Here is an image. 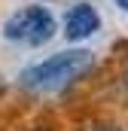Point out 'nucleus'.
I'll list each match as a JSON object with an SVG mask.
<instances>
[{"instance_id":"nucleus-1","label":"nucleus","mask_w":128,"mask_h":131,"mask_svg":"<svg viewBox=\"0 0 128 131\" xmlns=\"http://www.w3.org/2000/svg\"><path fill=\"white\" fill-rule=\"evenodd\" d=\"M92 67H95V55L86 52V49L58 52L46 61L25 67L22 70V85L31 89V92H55V89H64V85L82 79Z\"/></svg>"},{"instance_id":"nucleus-2","label":"nucleus","mask_w":128,"mask_h":131,"mask_svg":"<svg viewBox=\"0 0 128 131\" xmlns=\"http://www.w3.org/2000/svg\"><path fill=\"white\" fill-rule=\"evenodd\" d=\"M55 34V15L46 6H25L18 12H12L3 25V37L12 43H25V46H43L49 43Z\"/></svg>"},{"instance_id":"nucleus-3","label":"nucleus","mask_w":128,"mask_h":131,"mask_svg":"<svg viewBox=\"0 0 128 131\" xmlns=\"http://www.w3.org/2000/svg\"><path fill=\"white\" fill-rule=\"evenodd\" d=\"M101 31V15L92 3H73L67 12H64V37L79 43V40H89Z\"/></svg>"},{"instance_id":"nucleus-4","label":"nucleus","mask_w":128,"mask_h":131,"mask_svg":"<svg viewBox=\"0 0 128 131\" xmlns=\"http://www.w3.org/2000/svg\"><path fill=\"white\" fill-rule=\"evenodd\" d=\"M113 3H116L119 9H125V12H128V0H113Z\"/></svg>"},{"instance_id":"nucleus-5","label":"nucleus","mask_w":128,"mask_h":131,"mask_svg":"<svg viewBox=\"0 0 128 131\" xmlns=\"http://www.w3.org/2000/svg\"><path fill=\"white\" fill-rule=\"evenodd\" d=\"M122 82H125V92H128V67H125V73H122Z\"/></svg>"},{"instance_id":"nucleus-6","label":"nucleus","mask_w":128,"mask_h":131,"mask_svg":"<svg viewBox=\"0 0 128 131\" xmlns=\"http://www.w3.org/2000/svg\"><path fill=\"white\" fill-rule=\"evenodd\" d=\"M98 131H119V128H98Z\"/></svg>"}]
</instances>
